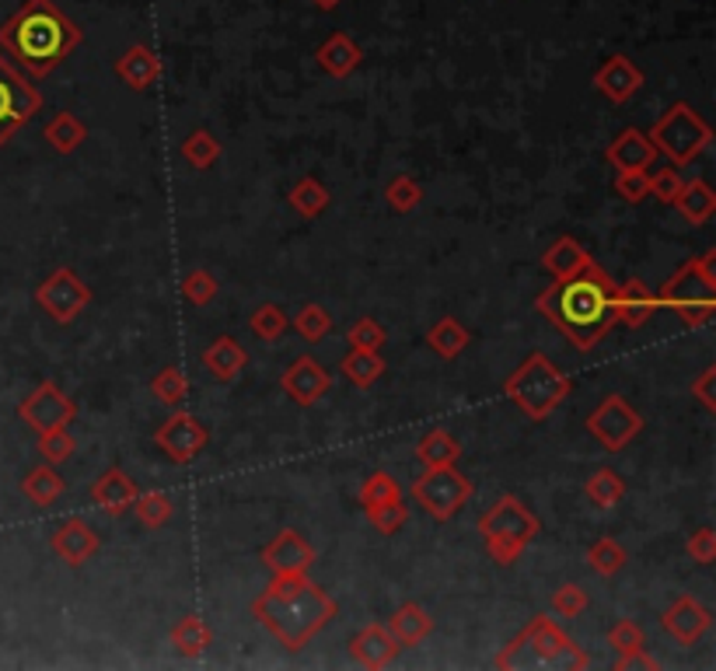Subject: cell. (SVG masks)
I'll list each match as a JSON object with an SVG mask.
<instances>
[{
	"label": "cell",
	"instance_id": "6da1fadb",
	"mask_svg": "<svg viewBox=\"0 0 716 671\" xmlns=\"http://www.w3.org/2000/svg\"><path fill=\"white\" fill-rule=\"evenodd\" d=\"M611 297H615V280L598 263H590L570 280H553L535 297V308L570 339L574 351L590 354L615 326Z\"/></svg>",
	"mask_w": 716,
	"mask_h": 671
},
{
	"label": "cell",
	"instance_id": "7a4b0ae2",
	"mask_svg": "<svg viewBox=\"0 0 716 671\" xmlns=\"http://www.w3.org/2000/svg\"><path fill=\"white\" fill-rule=\"evenodd\" d=\"M81 42H84V29L60 11L57 0H24L0 24V53L24 78H49Z\"/></svg>",
	"mask_w": 716,
	"mask_h": 671
},
{
	"label": "cell",
	"instance_id": "3957f363",
	"mask_svg": "<svg viewBox=\"0 0 716 671\" xmlns=\"http://www.w3.org/2000/svg\"><path fill=\"white\" fill-rule=\"evenodd\" d=\"M336 615V599L308 574L269 578L262 594L252 602V619L290 654L305 651Z\"/></svg>",
	"mask_w": 716,
	"mask_h": 671
},
{
	"label": "cell",
	"instance_id": "277c9868",
	"mask_svg": "<svg viewBox=\"0 0 716 671\" xmlns=\"http://www.w3.org/2000/svg\"><path fill=\"white\" fill-rule=\"evenodd\" d=\"M570 392H574V378L541 351L528 354L504 382V395L510 399V406H517L528 420H535V424L549 420L566 399H570Z\"/></svg>",
	"mask_w": 716,
	"mask_h": 671
},
{
	"label": "cell",
	"instance_id": "5b68a950",
	"mask_svg": "<svg viewBox=\"0 0 716 671\" xmlns=\"http://www.w3.org/2000/svg\"><path fill=\"white\" fill-rule=\"evenodd\" d=\"M500 671H517V668H570V671H587L590 658L566 637L549 615H531V623L517 633L507 648L497 654Z\"/></svg>",
	"mask_w": 716,
	"mask_h": 671
},
{
	"label": "cell",
	"instance_id": "8992f818",
	"mask_svg": "<svg viewBox=\"0 0 716 671\" xmlns=\"http://www.w3.org/2000/svg\"><path fill=\"white\" fill-rule=\"evenodd\" d=\"M476 529L483 535L486 556L497 566H514L521 560V553L538 539L541 521L538 514L521 501V496L504 493L500 501H493V507H486L476 521Z\"/></svg>",
	"mask_w": 716,
	"mask_h": 671
},
{
	"label": "cell",
	"instance_id": "52a82bcc",
	"mask_svg": "<svg viewBox=\"0 0 716 671\" xmlns=\"http://www.w3.org/2000/svg\"><path fill=\"white\" fill-rule=\"evenodd\" d=\"M657 302L672 308L682 326L703 329L716 315V248H706L703 256L682 263L660 287Z\"/></svg>",
	"mask_w": 716,
	"mask_h": 671
},
{
	"label": "cell",
	"instance_id": "ba28073f",
	"mask_svg": "<svg viewBox=\"0 0 716 671\" xmlns=\"http://www.w3.org/2000/svg\"><path fill=\"white\" fill-rule=\"evenodd\" d=\"M647 137L654 144V151L668 158L675 168L699 161L713 144L709 122L688 102H675L672 109H664Z\"/></svg>",
	"mask_w": 716,
	"mask_h": 671
},
{
	"label": "cell",
	"instance_id": "9c48e42d",
	"mask_svg": "<svg viewBox=\"0 0 716 671\" xmlns=\"http://www.w3.org/2000/svg\"><path fill=\"white\" fill-rule=\"evenodd\" d=\"M412 496L437 525H444V521H451L473 501V480H465V472H458V465H430L412 483Z\"/></svg>",
	"mask_w": 716,
	"mask_h": 671
},
{
	"label": "cell",
	"instance_id": "30bf717a",
	"mask_svg": "<svg viewBox=\"0 0 716 671\" xmlns=\"http://www.w3.org/2000/svg\"><path fill=\"white\" fill-rule=\"evenodd\" d=\"M42 112V91L32 85V78L24 73L0 53V151L4 144L24 130L29 122Z\"/></svg>",
	"mask_w": 716,
	"mask_h": 671
},
{
	"label": "cell",
	"instance_id": "8fae6325",
	"mask_svg": "<svg viewBox=\"0 0 716 671\" xmlns=\"http://www.w3.org/2000/svg\"><path fill=\"white\" fill-rule=\"evenodd\" d=\"M584 427H587V434L595 437L608 455H619L626 444H633L639 434H644V427H647V420L639 416L619 392H611V395H605V399L587 413V420H584Z\"/></svg>",
	"mask_w": 716,
	"mask_h": 671
},
{
	"label": "cell",
	"instance_id": "7c38bea8",
	"mask_svg": "<svg viewBox=\"0 0 716 671\" xmlns=\"http://www.w3.org/2000/svg\"><path fill=\"white\" fill-rule=\"evenodd\" d=\"M36 305L53 318L57 326H70V322L91 305V287L81 280V273H73L70 266H57L36 287Z\"/></svg>",
	"mask_w": 716,
	"mask_h": 671
},
{
	"label": "cell",
	"instance_id": "4fadbf2b",
	"mask_svg": "<svg viewBox=\"0 0 716 671\" xmlns=\"http://www.w3.org/2000/svg\"><path fill=\"white\" fill-rule=\"evenodd\" d=\"M18 420L36 434L60 431V427H70L73 420H78V403H73L57 382H39L18 403Z\"/></svg>",
	"mask_w": 716,
	"mask_h": 671
},
{
	"label": "cell",
	"instance_id": "5bb4252c",
	"mask_svg": "<svg viewBox=\"0 0 716 671\" xmlns=\"http://www.w3.org/2000/svg\"><path fill=\"white\" fill-rule=\"evenodd\" d=\"M155 444L168 455V462L176 465H189L203 455V447L210 444L207 427L186 409H176L168 420H161L158 431H155Z\"/></svg>",
	"mask_w": 716,
	"mask_h": 671
},
{
	"label": "cell",
	"instance_id": "9a60e30c",
	"mask_svg": "<svg viewBox=\"0 0 716 671\" xmlns=\"http://www.w3.org/2000/svg\"><path fill=\"white\" fill-rule=\"evenodd\" d=\"M280 388L284 395L294 403V406H301V409H311L315 403H322L326 399V392L332 388V375L326 371V364L305 354L298 361H290L284 367V375H280Z\"/></svg>",
	"mask_w": 716,
	"mask_h": 671
},
{
	"label": "cell",
	"instance_id": "2e32d148",
	"mask_svg": "<svg viewBox=\"0 0 716 671\" xmlns=\"http://www.w3.org/2000/svg\"><path fill=\"white\" fill-rule=\"evenodd\" d=\"M262 566L269 570V578H287V574H308L315 566V545L298 532L284 529L274 542L259 553Z\"/></svg>",
	"mask_w": 716,
	"mask_h": 671
},
{
	"label": "cell",
	"instance_id": "e0dca14e",
	"mask_svg": "<svg viewBox=\"0 0 716 671\" xmlns=\"http://www.w3.org/2000/svg\"><path fill=\"white\" fill-rule=\"evenodd\" d=\"M660 626L668 630V637H675L682 648H696L713 626V612L699 599H693V594H678V599L664 609Z\"/></svg>",
	"mask_w": 716,
	"mask_h": 671
},
{
	"label": "cell",
	"instance_id": "ac0fdd59",
	"mask_svg": "<svg viewBox=\"0 0 716 671\" xmlns=\"http://www.w3.org/2000/svg\"><path fill=\"white\" fill-rule=\"evenodd\" d=\"M49 550H53L67 566H84L98 550H102V539L88 525L84 517H63L60 525L49 535Z\"/></svg>",
	"mask_w": 716,
	"mask_h": 671
},
{
	"label": "cell",
	"instance_id": "d6986e66",
	"mask_svg": "<svg viewBox=\"0 0 716 671\" xmlns=\"http://www.w3.org/2000/svg\"><path fill=\"white\" fill-rule=\"evenodd\" d=\"M611 305H615V326H626V329L647 326V322L660 308V302H657V294L650 290V284L639 280V277H629L623 284H615Z\"/></svg>",
	"mask_w": 716,
	"mask_h": 671
},
{
	"label": "cell",
	"instance_id": "ffe728a7",
	"mask_svg": "<svg viewBox=\"0 0 716 671\" xmlns=\"http://www.w3.org/2000/svg\"><path fill=\"white\" fill-rule=\"evenodd\" d=\"M137 493H140L137 480H130V472L122 468V465L102 468V472H98V480L91 483V490H88L91 504L102 507L109 517H122V514H127L133 507V501H137Z\"/></svg>",
	"mask_w": 716,
	"mask_h": 671
},
{
	"label": "cell",
	"instance_id": "44dd1931",
	"mask_svg": "<svg viewBox=\"0 0 716 671\" xmlns=\"http://www.w3.org/2000/svg\"><path fill=\"white\" fill-rule=\"evenodd\" d=\"M644 81H647V73L639 70L626 53H615V57H608L598 70H595V88H598V95H605L611 106H626L629 98L644 88Z\"/></svg>",
	"mask_w": 716,
	"mask_h": 671
},
{
	"label": "cell",
	"instance_id": "7402d4cb",
	"mask_svg": "<svg viewBox=\"0 0 716 671\" xmlns=\"http://www.w3.org/2000/svg\"><path fill=\"white\" fill-rule=\"evenodd\" d=\"M402 648H399V640H395L388 633V626L381 623H367L354 640H350V658L367 668V671H381V668H391L395 661H399Z\"/></svg>",
	"mask_w": 716,
	"mask_h": 671
},
{
	"label": "cell",
	"instance_id": "603a6c76",
	"mask_svg": "<svg viewBox=\"0 0 716 671\" xmlns=\"http://www.w3.org/2000/svg\"><path fill=\"white\" fill-rule=\"evenodd\" d=\"M116 78L127 85V88H133V91H147L151 85H158V78H161V60H158V53L147 42H137V46H130L127 53H119V60H116Z\"/></svg>",
	"mask_w": 716,
	"mask_h": 671
},
{
	"label": "cell",
	"instance_id": "cb8c5ba5",
	"mask_svg": "<svg viewBox=\"0 0 716 671\" xmlns=\"http://www.w3.org/2000/svg\"><path fill=\"white\" fill-rule=\"evenodd\" d=\"M315 63L322 67L329 78H350V73L364 63V49L350 32H332L322 46L315 49Z\"/></svg>",
	"mask_w": 716,
	"mask_h": 671
},
{
	"label": "cell",
	"instance_id": "d4e9b609",
	"mask_svg": "<svg viewBox=\"0 0 716 671\" xmlns=\"http://www.w3.org/2000/svg\"><path fill=\"white\" fill-rule=\"evenodd\" d=\"M203 367L207 375L220 385H231L245 367H249V351L235 336H217L203 351Z\"/></svg>",
	"mask_w": 716,
	"mask_h": 671
},
{
	"label": "cell",
	"instance_id": "484cf974",
	"mask_svg": "<svg viewBox=\"0 0 716 671\" xmlns=\"http://www.w3.org/2000/svg\"><path fill=\"white\" fill-rule=\"evenodd\" d=\"M657 158L654 151V144L644 130H636V127H626L619 137H615L608 144V151H605V161L615 168V171H633V168H650Z\"/></svg>",
	"mask_w": 716,
	"mask_h": 671
},
{
	"label": "cell",
	"instance_id": "4316f807",
	"mask_svg": "<svg viewBox=\"0 0 716 671\" xmlns=\"http://www.w3.org/2000/svg\"><path fill=\"white\" fill-rule=\"evenodd\" d=\"M590 263V253L574 238V235H559L546 253H541V269L549 273L553 280H570L577 273H584Z\"/></svg>",
	"mask_w": 716,
	"mask_h": 671
},
{
	"label": "cell",
	"instance_id": "83f0119b",
	"mask_svg": "<svg viewBox=\"0 0 716 671\" xmlns=\"http://www.w3.org/2000/svg\"><path fill=\"white\" fill-rule=\"evenodd\" d=\"M385 626H388V633L395 640H399V648L406 651V648H416V643H424L434 633V619L419 602H402L399 609L391 612V619Z\"/></svg>",
	"mask_w": 716,
	"mask_h": 671
},
{
	"label": "cell",
	"instance_id": "f1b7e54d",
	"mask_svg": "<svg viewBox=\"0 0 716 671\" xmlns=\"http://www.w3.org/2000/svg\"><path fill=\"white\" fill-rule=\"evenodd\" d=\"M168 640H171V648H176V654H179V658L196 661V658H203V654L210 651L213 630L207 626V619H203V615L189 612V615H182V619H179L176 626H171Z\"/></svg>",
	"mask_w": 716,
	"mask_h": 671
},
{
	"label": "cell",
	"instance_id": "f546056e",
	"mask_svg": "<svg viewBox=\"0 0 716 671\" xmlns=\"http://www.w3.org/2000/svg\"><path fill=\"white\" fill-rule=\"evenodd\" d=\"M672 207L682 214L685 224H693V228H703V224L716 214V193L709 189L706 179L682 182V189H678V196L672 200Z\"/></svg>",
	"mask_w": 716,
	"mask_h": 671
},
{
	"label": "cell",
	"instance_id": "4dcf8cb0",
	"mask_svg": "<svg viewBox=\"0 0 716 671\" xmlns=\"http://www.w3.org/2000/svg\"><path fill=\"white\" fill-rule=\"evenodd\" d=\"M63 490H67V480L57 472V465H49V462L29 468L21 480V493L29 496L36 507H53L63 496Z\"/></svg>",
	"mask_w": 716,
	"mask_h": 671
},
{
	"label": "cell",
	"instance_id": "1f68e13d",
	"mask_svg": "<svg viewBox=\"0 0 716 671\" xmlns=\"http://www.w3.org/2000/svg\"><path fill=\"white\" fill-rule=\"evenodd\" d=\"M473 343V333H468L455 315L437 318L434 326L427 329V346L440 357V361H455L465 354V346Z\"/></svg>",
	"mask_w": 716,
	"mask_h": 671
},
{
	"label": "cell",
	"instance_id": "d6a6232c",
	"mask_svg": "<svg viewBox=\"0 0 716 671\" xmlns=\"http://www.w3.org/2000/svg\"><path fill=\"white\" fill-rule=\"evenodd\" d=\"M287 204H290V210L298 214V217H305V220H315V217H322L326 210H329V204H332V193L318 182L315 176H305V179H298L290 186V193H287Z\"/></svg>",
	"mask_w": 716,
	"mask_h": 671
},
{
	"label": "cell",
	"instance_id": "836d02e7",
	"mask_svg": "<svg viewBox=\"0 0 716 671\" xmlns=\"http://www.w3.org/2000/svg\"><path fill=\"white\" fill-rule=\"evenodd\" d=\"M42 140L53 147L57 155H73L88 140V127L73 112H57L53 119L46 122Z\"/></svg>",
	"mask_w": 716,
	"mask_h": 671
},
{
	"label": "cell",
	"instance_id": "e575fe53",
	"mask_svg": "<svg viewBox=\"0 0 716 671\" xmlns=\"http://www.w3.org/2000/svg\"><path fill=\"white\" fill-rule=\"evenodd\" d=\"M584 496L595 507L601 511H611L615 504L626 496V480H623V472H615V468H598V472H590L587 483H584Z\"/></svg>",
	"mask_w": 716,
	"mask_h": 671
},
{
	"label": "cell",
	"instance_id": "d590c367",
	"mask_svg": "<svg viewBox=\"0 0 716 671\" xmlns=\"http://www.w3.org/2000/svg\"><path fill=\"white\" fill-rule=\"evenodd\" d=\"M179 155L189 168L196 171H203V168H213L220 161V155H225V147H220V140L203 130V127H196L192 134H186V140L179 144Z\"/></svg>",
	"mask_w": 716,
	"mask_h": 671
},
{
	"label": "cell",
	"instance_id": "8d00e7d4",
	"mask_svg": "<svg viewBox=\"0 0 716 671\" xmlns=\"http://www.w3.org/2000/svg\"><path fill=\"white\" fill-rule=\"evenodd\" d=\"M587 566H590V574H598V578H615L619 570L629 563V553L623 550V542H615L608 535L595 539L587 545V553H584Z\"/></svg>",
	"mask_w": 716,
	"mask_h": 671
},
{
	"label": "cell",
	"instance_id": "74e56055",
	"mask_svg": "<svg viewBox=\"0 0 716 671\" xmlns=\"http://www.w3.org/2000/svg\"><path fill=\"white\" fill-rule=\"evenodd\" d=\"M416 458L424 462V468H430V465H458V458H461V444L448 434V431H430V434H424L419 437V444H416Z\"/></svg>",
	"mask_w": 716,
	"mask_h": 671
},
{
	"label": "cell",
	"instance_id": "f35d334b",
	"mask_svg": "<svg viewBox=\"0 0 716 671\" xmlns=\"http://www.w3.org/2000/svg\"><path fill=\"white\" fill-rule=\"evenodd\" d=\"M130 511L137 514L143 529H165L171 514H176V504H171V496L165 490H143V493H137Z\"/></svg>",
	"mask_w": 716,
	"mask_h": 671
},
{
	"label": "cell",
	"instance_id": "ab89813d",
	"mask_svg": "<svg viewBox=\"0 0 716 671\" xmlns=\"http://www.w3.org/2000/svg\"><path fill=\"white\" fill-rule=\"evenodd\" d=\"M342 378L354 382L357 388H370L381 375H385V357L381 354H370V351H350L339 364Z\"/></svg>",
	"mask_w": 716,
	"mask_h": 671
},
{
	"label": "cell",
	"instance_id": "60d3db41",
	"mask_svg": "<svg viewBox=\"0 0 716 671\" xmlns=\"http://www.w3.org/2000/svg\"><path fill=\"white\" fill-rule=\"evenodd\" d=\"M360 507H375V504H391V501H402V486L391 472H370L360 486Z\"/></svg>",
	"mask_w": 716,
	"mask_h": 671
},
{
	"label": "cell",
	"instance_id": "b9f144b4",
	"mask_svg": "<svg viewBox=\"0 0 716 671\" xmlns=\"http://www.w3.org/2000/svg\"><path fill=\"white\" fill-rule=\"evenodd\" d=\"M151 392L158 395V399H161L165 406L179 409V406L186 403V395H189V378L182 375V371H179L176 364H168V367H161L158 375H155Z\"/></svg>",
	"mask_w": 716,
	"mask_h": 671
},
{
	"label": "cell",
	"instance_id": "7bdbcfd3",
	"mask_svg": "<svg viewBox=\"0 0 716 671\" xmlns=\"http://www.w3.org/2000/svg\"><path fill=\"white\" fill-rule=\"evenodd\" d=\"M347 343H350V351H370V354H381L385 351V343H388V329L381 326L378 318H357L354 326L347 329Z\"/></svg>",
	"mask_w": 716,
	"mask_h": 671
},
{
	"label": "cell",
	"instance_id": "ee69618b",
	"mask_svg": "<svg viewBox=\"0 0 716 671\" xmlns=\"http://www.w3.org/2000/svg\"><path fill=\"white\" fill-rule=\"evenodd\" d=\"M294 329H298V336H301L305 343H322V339L332 333V318H329V312H326L322 305L308 302V305L298 308V318H294Z\"/></svg>",
	"mask_w": 716,
	"mask_h": 671
},
{
	"label": "cell",
	"instance_id": "f6af8a7d",
	"mask_svg": "<svg viewBox=\"0 0 716 671\" xmlns=\"http://www.w3.org/2000/svg\"><path fill=\"white\" fill-rule=\"evenodd\" d=\"M385 200L395 214H412L419 204H424V186L409 176H391L385 186Z\"/></svg>",
	"mask_w": 716,
	"mask_h": 671
},
{
	"label": "cell",
	"instance_id": "bcb514c9",
	"mask_svg": "<svg viewBox=\"0 0 716 671\" xmlns=\"http://www.w3.org/2000/svg\"><path fill=\"white\" fill-rule=\"evenodd\" d=\"M608 648L619 658L639 654V651H647V633L639 623H633V619H619V623H611V630H608Z\"/></svg>",
	"mask_w": 716,
	"mask_h": 671
},
{
	"label": "cell",
	"instance_id": "7dc6e473",
	"mask_svg": "<svg viewBox=\"0 0 716 671\" xmlns=\"http://www.w3.org/2000/svg\"><path fill=\"white\" fill-rule=\"evenodd\" d=\"M249 326H252V333H256L259 339L277 343V339L290 329V318H287V312H284L280 305H259V308L252 312V318H249Z\"/></svg>",
	"mask_w": 716,
	"mask_h": 671
},
{
	"label": "cell",
	"instance_id": "c3c4849f",
	"mask_svg": "<svg viewBox=\"0 0 716 671\" xmlns=\"http://www.w3.org/2000/svg\"><path fill=\"white\" fill-rule=\"evenodd\" d=\"M182 297L189 305H196V308H203V305H210L213 297H217V290H220V284H217V277L210 269H189L186 277H182Z\"/></svg>",
	"mask_w": 716,
	"mask_h": 671
},
{
	"label": "cell",
	"instance_id": "681fc988",
	"mask_svg": "<svg viewBox=\"0 0 716 671\" xmlns=\"http://www.w3.org/2000/svg\"><path fill=\"white\" fill-rule=\"evenodd\" d=\"M36 437H39V455L49 465H63L73 452H78V441H73V434L67 427L46 431V434H36Z\"/></svg>",
	"mask_w": 716,
	"mask_h": 671
},
{
	"label": "cell",
	"instance_id": "f907efd6",
	"mask_svg": "<svg viewBox=\"0 0 716 671\" xmlns=\"http://www.w3.org/2000/svg\"><path fill=\"white\" fill-rule=\"evenodd\" d=\"M370 529L381 532V535H395L409 517V507L402 501H391V504H375V507H364Z\"/></svg>",
	"mask_w": 716,
	"mask_h": 671
},
{
	"label": "cell",
	"instance_id": "816d5d0a",
	"mask_svg": "<svg viewBox=\"0 0 716 671\" xmlns=\"http://www.w3.org/2000/svg\"><path fill=\"white\" fill-rule=\"evenodd\" d=\"M553 612L563 615V619H580L587 609H590V594L580 588V584H559L553 591Z\"/></svg>",
	"mask_w": 716,
	"mask_h": 671
},
{
	"label": "cell",
	"instance_id": "f5cc1de1",
	"mask_svg": "<svg viewBox=\"0 0 716 671\" xmlns=\"http://www.w3.org/2000/svg\"><path fill=\"white\" fill-rule=\"evenodd\" d=\"M650 168H633V171H619L615 176V193L623 196L626 204H644L650 200Z\"/></svg>",
	"mask_w": 716,
	"mask_h": 671
},
{
	"label": "cell",
	"instance_id": "db71d44e",
	"mask_svg": "<svg viewBox=\"0 0 716 671\" xmlns=\"http://www.w3.org/2000/svg\"><path fill=\"white\" fill-rule=\"evenodd\" d=\"M647 176H650V196H654V200H660V204H672L678 196V189H682V182H685L675 165L660 168V171H647Z\"/></svg>",
	"mask_w": 716,
	"mask_h": 671
},
{
	"label": "cell",
	"instance_id": "11a10c76",
	"mask_svg": "<svg viewBox=\"0 0 716 671\" xmlns=\"http://www.w3.org/2000/svg\"><path fill=\"white\" fill-rule=\"evenodd\" d=\"M685 553H688V560H696L699 566H709L716 560V532L709 525L693 532V535H688V542H685Z\"/></svg>",
	"mask_w": 716,
	"mask_h": 671
},
{
	"label": "cell",
	"instance_id": "9f6ffc18",
	"mask_svg": "<svg viewBox=\"0 0 716 671\" xmlns=\"http://www.w3.org/2000/svg\"><path fill=\"white\" fill-rule=\"evenodd\" d=\"M713 385H716V367L709 364V367H703L699 378H693V395H696L699 406L706 413H716V392H713Z\"/></svg>",
	"mask_w": 716,
	"mask_h": 671
},
{
	"label": "cell",
	"instance_id": "6f0895ef",
	"mask_svg": "<svg viewBox=\"0 0 716 671\" xmlns=\"http://www.w3.org/2000/svg\"><path fill=\"white\" fill-rule=\"evenodd\" d=\"M660 661L650 658V651H639V654H629V658H615V671H657Z\"/></svg>",
	"mask_w": 716,
	"mask_h": 671
},
{
	"label": "cell",
	"instance_id": "680465c9",
	"mask_svg": "<svg viewBox=\"0 0 716 671\" xmlns=\"http://www.w3.org/2000/svg\"><path fill=\"white\" fill-rule=\"evenodd\" d=\"M311 4H315L318 11H336V8L342 4V0H311Z\"/></svg>",
	"mask_w": 716,
	"mask_h": 671
}]
</instances>
